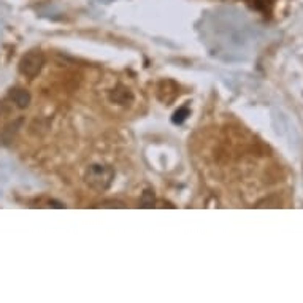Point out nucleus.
<instances>
[{"label": "nucleus", "mask_w": 303, "mask_h": 303, "mask_svg": "<svg viewBox=\"0 0 303 303\" xmlns=\"http://www.w3.org/2000/svg\"><path fill=\"white\" fill-rule=\"evenodd\" d=\"M187 116H189V110L186 106H183V108H180L177 113L173 115V122L175 124H181Z\"/></svg>", "instance_id": "nucleus-5"}, {"label": "nucleus", "mask_w": 303, "mask_h": 303, "mask_svg": "<svg viewBox=\"0 0 303 303\" xmlns=\"http://www.w3.org/2000/svg\"><path fill=\"white\" fill-rule=\"evenodd\" d=\"M110 100L118 103V105H124L125 106V105H129V103L134 102V94L127 86L118 84L113 91L110 92Z\"/></svg>", "instance_id": "nucleus-3"}, {"label": "nucleus", "mask_w": 303, "mask_h": 303, "mask_svg": "<svg viewBox=\"0 0 303 303\" xmlns=\"http://www.w3.org/2000/svg\"><path fill=\"white\" fill-rule=\"evenodd\" d=\"M8 97L13 103H16L18 108H26L30 103V94L21 88H11L8 92Z\"/></svg>", "instance_id": "nucleus-4"}, {"label": "nucleus", "mask_w": 303, "mask_h": 303, "mask_svg": "<svg viewBox=\"0 0 303 303\" xmlns=\"http://www.w3.org/2000/svg\"><path fill=\"white\" fill-rule=\"evenodd\" d=\"M115 180V171L110 165L103 164H94L86 171V183L91 189L103 192L106 190Z\"/></svg>", "instance_id": "nucleus-1"}, {"label": "nucleus", "mask_w": 303, "mask_h": 303, "mask_svg": "<svg viewBox=\"0 0 303 303\" xmlns=\"http://www.w3.org/2000/svg\"><path fill=\"white\" fill-rule=\"evenodd\" d=\"M45 63V56L40 50H30L19 60V72L27 78H35Z\"/></svg>", "instance_id": "nucleus-2"}]
</instances>
